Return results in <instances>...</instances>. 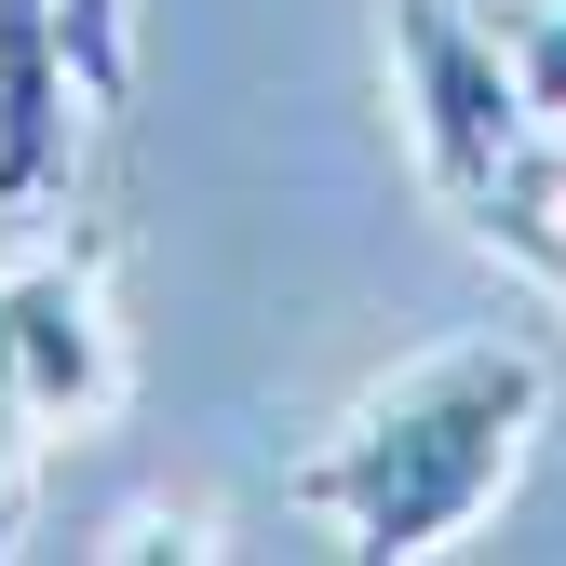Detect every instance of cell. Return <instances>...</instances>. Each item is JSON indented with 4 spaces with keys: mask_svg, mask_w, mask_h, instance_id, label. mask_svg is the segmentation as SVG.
Returning <instances> with one entry per match:
<instances>
[{
    "mask_svg": "<svg viewBox=\"0 0 566 566\" xmlns=\"http://www.w3.org/2000/svg\"><path fill=\"white\" fill-rule=\"evenodd\" d=\"M485 28H500L526 108H539V122H566V0H485Z\"/></svg>",
    "mask_w": 566,
    "mask_h": 566,
    "instance_id": "6",
    "label": "cell"
},
{
    "mask_svg": "<svg viewBox=\"0 0 566 566\" xmlns=\"http://www.w3.org/2000/svg\"><path fill=\"white\" fill-rule=\"evenodd\" d=\"M391 82H405V135H418V176H432L446 217H472L500 189V163L539 135L513 54L472 0H391Z\"/></svg>",
    "mask_w": 566,
    "mask_h": 566,
    "instance_id": "3",
    "label": "cell"
},
{
    "mask_svg": "<svg viewBox=\"0 0 566 566\" xmlns=\"http://www.w3.org/2000/svg\"><path fill=\"white\" fill-rule=\"evenodd\" d=\"M82 14L67 0H0V217L67 189V122H82Z\"/></svg>",
    "mask_w": 566,
    "mask_h": 566,
    "instance_id": "4",
    "label": "cell"
},
{
    "mask_svg": "<svg viewBox=\"0 0 566 566\" xmlns=\"http://www.w3.org/2000/svg\"><path fill=\"white\" fill-rule=\"evenodd\" d=\"M459 230H472L485 256L539 270L553 297H566V122H539V135H526V149L500 163V189H485V202H472Z\"/></svg>",
    "mask_w": 566,
    "mask_h": 566,
    "instance_id": "5",
    "label": "cell"
},
{
    "mask_svg": "<svg viewBox=\"0 0 566 566\" xmlns=\"http://www.w3.org/2000/svg\"><path fill=\"white\" fill-rule=\"evenodd\" d=\"M108 553H217V539H202L189 513H176V526H163V513H135V526H108Z\"/></svg>",
    "mask_w": 566,
    "mask_h": 566,
    "instance_id": "7",
    "label": "cell"
},
{
    "mask_svg": "<svg viewBox=\"0 0 566 566\" xmlns=\"http://www.w3.org/2000/svg\"><path fill=\"white\" fill-rule=\"evenodd\" d=\"M526 432H539V350L526 337H446L337 418V446L297 472V500L324 526H350V553L418 566L500 513Z\"/></svg>",
    "mask_w": 566,
    "mask_h": 566,
    "instance_id": "1",
    "label": "cell"
},
{
    "mask_svg": "<svg viewBox=\"0 0 566 566\" xmlns=\"http://www.w3.org/2000/svg\"><path fill=\"white\" fill-rule=\"evenodd\" d=\"M122 405V324L82 243H28L0 270V539L28 526V472Z\"/></svg>",
    "mask_w": 566,
    "mask_h": 566,
    "instance_id": "2",
    "label": "cell"
}]
</instances>
